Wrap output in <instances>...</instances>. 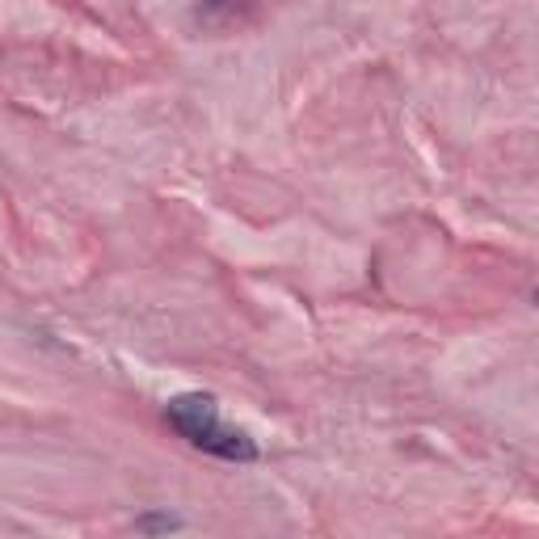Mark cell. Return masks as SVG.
<instances>
[{"instance_id":"cell-1","label":"cell","mask_w":539,"mask_h":539,"mask_svg":"<svg viewBox=\"0 0 539 539\" xmlns=\"http://www.w3.org/2000/svg\"><path fill=\"white\" fill-rule=\"evenodd\" d=\"M165 417H169V426H173L181 438H190L194 446L220 426L215 397H206V392H181V397H173L169 405H165Z\"/></svg>"},{"instance_id":"cell-2","label":"cell","mask_w":539,"mask_h":539,"mask_svg":"<svg viewBox=\"0 0 539 539\" xmlns=\"http://www.w3.org/2000/svg\"><path fill=\"white\" fill-rule=\"evenodd\" d=\"M198 451L215 455V460H228V463H253L257 460V443H253V438H249L245 430L223 426V422L206 434L203 443H198Z\"/></svg>"},{"instance_id":"cell-3","label":"cell","mask_w":539,"mask_h":539,"mask_svg":"<svg viewBox=\"0 0 539 539\" xmlns=\"http://www.w3.org/2000/svg\"><path fill=\"white\" fill-rule=\"evenodd\" d=\"M253 9V0H198L194 4V21L206 26V30H228L245 21V13Z\"/></svg>"},{"instance_id":"cell-4","label":"cell","mask_w":539,"mask_h":539,"mask_svg":"<svg viewBox=\"0 0 539 539\" xmlns=\"http://www.w3.org/2000/svg\"><path fill=\"white\" fill-rule=\"evenodd\" d=\"M181 527V519H173V514H143V519H135V531H177Z\"/></svg>"}]
</instances>
